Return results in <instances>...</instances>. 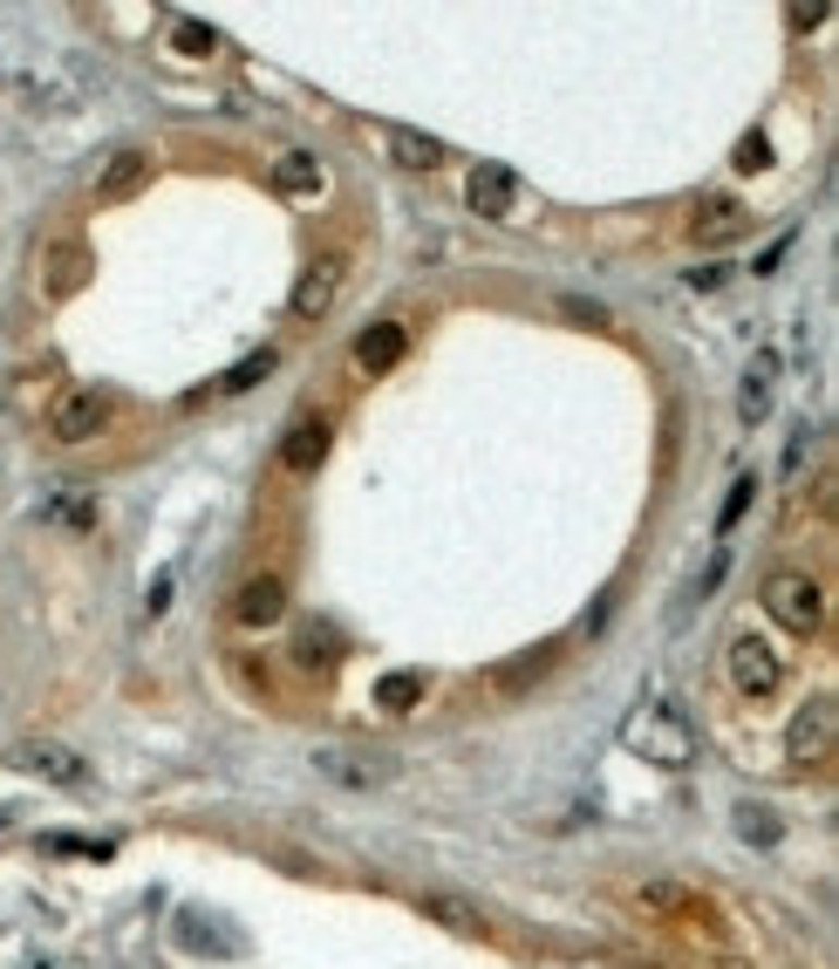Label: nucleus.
I'll return each mask as SVG.
<instances>
[{"label": "nucleus", "mask_w": 839, "mask_h": 969, "mask_svg": "<svg viewBox=\"0 0 839 969\" xmlns=\"http://www.w3.org/2000/svg\"><path fill=\"white\" fill-rule=\"evenodd\" d=\"M757 594H765V615L785 635H819L826 628V588L812 574H799V567H772Z\"/></svg>", "instance_id": "1"}, {"label": "nucleus", "mask_w": 839, "mask_h": 969, "mask_svg": "<svg viewBox=\"0 0 839 969\" xmlns=\"http://www.w3.org/2000/svg\"><path fill=\"white\" fill-rule=\"evenodd\" d=\"M621 745H628L634 758H649V764H669V772H682V764L696 758V731L682 724L669 703H642V710H634V724L621 731Z\"/></svg>", "instance_id": "2"}, {"label": "nucleus", "mask_w": 839, "mask_h": 969, "mask_svg": "<svg viewBox=\"0 0 839 969\" xmlns=\"http://www.w3.org/2000/svg\"><path fill=\"white\" fill-rule=\"evenodd\" d=\"M314 772L328 785H348V793H383V785H396L403 764L390 751H369V745H321L314 751Z\"/></svg>", "instance_id": "3"}, {"label": "nucleus", "mask_w": 839, "mask_h": 969, "mask_svg": "<svg viewBox=\"0 0 839 969\" xmlns=\"http://www.w3.org/2000/svg\"><path fill=\"white\" fill-rule=\"evenodd\" d=\"M116 390H69L55 410H48V430H55L62 444H89V438H103V430L116 424Z\"/></svg>", "instance_id": "4"}, {"label": "nucleus", "mask_w": 839, "mask_h": 969, "mask_svg": "<svg viewBox=\"0 0 839 969\" xmlns=\"http://www.w3.org/2000/svg\"><path fill=\"white\" fill-rule=\"evenodd\" d=\"M342 273H348L342 253H314V260L300 267V280H294V294H287V315L294 321H321L342 300Z\"/></svg>", "instance_id": "5"}, {"label": "nucleus", "mask_w": 839, "mask_h": 969, "mask_svg": "<svg viewBox=\"0 0 839 969\" xmlns=\"http://www.w3.org/2000/svg\"><path fill=\"white\" fill-rule=\"evenodd\" d=\"M832 731H839L832 697H805L792 731H785V758H792V764H826L832 758Z\"/></svg>", "instance_id": "6"}, {"label": "nucleus", "mask_w": 839, "mask_h": 969, "mask_svg": "<svg viewBox=\"0 0 839 969\" xmlns=\"http://www.w3.org/2000/svg\"><path fill=\"white\" fill-rule=\"evenodd\" d=\"M744 233H751V206L744 198H730V192L696 198V212H690V240L696 246H737Z\"/></svg>", "instance_id": "7"}, {"label": "nucleus", "mask_w": 839, "mask_h": 969, "mask_svg": "<svg viewBox=\"0 0 839 969\" xmlns=\"http://www.w3.org/2000/svg\"><path fill=\"white\" fill-rule=\"evenodd\" d=\"M778 676H785L778 649H765L757 635H737V642H730V683L744 697H778Z\"/></svg>", "instance_id": "8"}, {"label": "nucleus", "mask_w": 839, "mask_h": 969, "mask_svg": "<svg viewBox=\"0 0 839 969\" xmlns=\"http://www.w3.org/2000/svg\"><path fill=\"white\" fill-rule=\"evenodd\" d=\"M233 622H239V628H273V622H287V580H280V574H252L246 588L233 594Z\"/></svg>", "instance_id": "9"}, {"label": "nucleus", "mask_w": 839, "mask_h": 969, "mask_svg": "<svg viewBox=\"0 0 839 969\" xmlns=\"http://www.w3.org/2000/svg\"><path fill=\"white\" fill-rule=\"evenodd\" d=\"M8 764L14 772H28V778H48V785H83V758H75L69 745H8Z\"/></svg>", "instance_id": "10"}, {"label": "nucleus", "mask_w": 839, "mask_h": 969, "mask_svg": "<svg viewBox=\"0 0 839 969\" xmlns=\"http://www.w3.org/2000/svg\"><path fill=\"white\" fill-rule=\"evenodd\" d=\"M772 390H778V355L765 348V355H751L744 382H737V424H744V430H757V424L772 417Z\"/></svg>", "instance_id": "11"}, {"label": "nucleus", "mask_w": 839, "mask_h": 969, "mask_svg": "<svg viewBox=\"0 0 839 969\" xmlns=\"http://www.w3.org/2000/svg\"><path fill=\"white\" fill-rule=\"evenodd\" d=\"M328 444H335V424H328V417H300V424L287 430V438H280V465L308 478V471H321Z\"/></svg>", "instance_id": "12"}, {"label": "nucleus", "mask_w": 839, "mask_h": 969, "mask_svg": "<svg viewBox=\"0 0 839 969\" xmlns=\"http://www.w3.org/2000/svg\"><path fill=\"white\" fill-rule=\"evenodd\" d=\"M417 908L430 915V922L457 929V935H485V929H492V915L478 908L471 895H451V887H417Z\"/></svg>", "instance_id": "13"}, {"label": "nucleus", "mask_w": 839, "mask_h": 969, "mask_svg": "<svg viewBox=\"0 0 839 969\" xmlns=\"http://www.w3.org/2000/svg\"><path fill=\"white\" fill-rule=\"evenodd\" d=\"M519 198V177L505 171V164H471V177H465V206L478 212V219H505V206Z\"/></svg>", "instance_id": "14"}, {"label": "nucleus", "mask_w": 839, "mask_h": 969, "mask_svg": "<svg viewBox=\"0 0 839 969\" xmlns=\"http://www.w3.org/2000/svg\"><path fill=\"white\" fill-rule=\"evenodd\" d=\"M403 348H410L403 321H369L362 335H355V369H362V376H383V369L403 363Z\"/></svg>", "instance_id": "15"}, {"label": "nucleus", "mask_w": 839, "mask_h": 969, "mask_svg": "<svg viewBox=\"0 0 839 969\" xmlns=\"http://www.w3.org/2000/svg\"><path fill=\"white\" fill-rule=\"evenodd\" d=\"M390 158H396V164H410V171H437L451 150L430 137V131H410V123H396V131H390Z\"/></svg>", "instance_id": "16"}, {"label": "nucleus", "mask_w": 839, "mask_h": 969, "mask_svg": "<svg viewBox=\"0 0 839 969\" xmlns=\"http://www.w3.org/2000/svg\"><path fill=\"white\" fill-rule=\"evenodd\" d=\"M144 177H150V150H116V158L103 164V177H96V192L116 206V198H131Z\"/></svg>", "instance_id": "17"}, {"label": "nucleus", "mask_w": 839, "mask_h": 969, "mask_svg": "<svg viewBox=\"0 0 839 969\" xmlns=\"http://www.w3.org/2000/svg\"><path fill=\"white\" fill-rule=\"evenodd\" d=\"M423 690H430V676H423V670H396V676L375 683V703H383L390 717H410V710L423 703Z\"/></svg>", "instance_id": "18"}, {"label": "nucleus", "mask_w": 839, "mask_h": 969, "mask_svg": "<svg viewBox=\"0 0 839 969\" xmlns=\"http://www.w3.org/2000/svg\"><path fill=\"white\" fill-rule=\"evenodd\" d=\"M634 901H642L649 915H703V901L682 881H634Z\"/></svg>", "instance_id": "19"}, {"label": "nucleus", "mask_w": 839, "mask_h": 969, "mask_svg": "<svg viewBox=\"0 0 839 969\" xmlns=\"http://www.w3.org/2000/svg\"><path fill=\"white\" fill-rule=\"evenodd\" d=\"M273 185L294 192V198H308V192H321V164L308 158V150H287V158L273 164Z\"/></svg>", "instance_id": "20"}, {"label": "nucleus", "mask_w": 839, "mask_h": 969, "mask_svg": "<svg viewBox=\"0 0 839 969\" xmlns=\"http://www.w3.org/2000/svg\"><path fill=\"white\" fill-rule=\"evenodd\" d=\"M171 41H177V56H192V62H206L212 48H219V35L198 14H171Z\"/></svg>", "instance_id": "21"}, {"label": "nucleus", "mask_w": 839, "mask_h": 969, "mask_svg": "<svg viewBox=\"0 0 839 969\" xmlns=\"http://www.w3.org/2000/svg\"><path fill=\"white\" fill-rule=\"evenodd\" d=\"M335 628H328V622H308V628H300V649H294V662H300V670H328V662H335Z\"/></svg>", "instance_id": "22"}, {"label": "nucleus", "mask_w": 839, "mask_h": 969, "mask_svg": "<svg viewBox=\"0 0 839 969\" xmlns=\"http://www.w3.org/2000/svg\"><path fill=\"white\" fill-rule=\"evenodd\" d=\"M273 369H280V355H273V348H260V355H246V363H239L233 376H219V390H225V396H246V390H260V382H267Z\"/></svg>", "instance_id": "23"}, {"label": "nucleus", "mask_w": 839, "mask_h": 969, "mask_svg": "<svg viewBox=\"0 0 839 969\" xmlns=\"http://www.w3.org/2000/svg\"><path fill=\"white\" fill-rule=\"evenodd\" d=\"M75 280H83V246H55V253H48V294L62 300Z\"/></svg>", "instance_id": "24"}, {"label": "nucleus", "mask_w": 839, "mask_h": 969, "mask_svg": "<svg viewBox=\"0 0 839 969\" xmlns=\"http://www.w3.org/2000/svg\"><path fill=\"white\" fill-rule=\"evenodd\" d=\"M737 833L751 839V847H778V820H772V806H737Z\"/></svg>", "instance_id": "25"}, {"label": "nucleus", "mask_w": 839, "mask_h": 969, "mask_svg": "<svg viewBox=\"0 0 839 969\" xmlns=\"http://www.w3.org/2000/svg\"><path fill=\"white\" fill-rule=\"evenodd\" d=\"M751 499H757V478H737V484H730V499H724V513H717V532H730L737 519H744V505H751Z\"/></svg>", "instance_id": "26"}, {"label": "nucleus", "mask_w": 839, "mask_h": 969, "mask_svg": "<svg viewBox=\"0 0 839 969\" xmlns=\"http://www.w3.org/2000/svg\"><path fill=\"white\" fill-rule=\"evenodd\" d=\"M765 164H772V137L751 131L744 144H737V171H765Z\"/></svg>", "instance_id": "27"}, {"label": "nucleus", "mask_w": 839, "mask_h": 969, "mask_svg": "<svg viewBox=\"0 0 839 969\" xmlns=\"http://www.w3.org/2000/svg\"><path fill=\"white\" fill-rule=\"evenodd\" d=\"M48 519H62V526H89V519H96V505H89V499H55V505H48Z\"/></svg>", "instance_id": "28"}, {"label": "nucleus", "mask_w": 839, "mask_h": 969, "mask_svg": "<svg viewBox=\"0 0 839 969\" xmlns=\"http://www.w3.org/2000/svg\"><path fill=\"white\" fill-rule=\"evenodd\" d=\"M41 847H48V854H96V860H103V854H110V847H103V839H69V833H48V839H41Z\"/></svg>", "instance_id": "29"}, {"label": "nucleus", "mask_w": 839, "mask_h": 969, "mask_svg": "<svg viewBox=\"0 0 839 969\" xmlns=\"http://www.w3.org/2000/svg\"><path fill=\"white\" fill-rule=\"evenodd\" d=\"M832 8H792V28H826Z\"/></svg>", "instance_id": "30"}, {"label": "nucleus", "mask_w": 839, "mask_h": 969, "mask_svg": "<svg viewBox=\"0 0 839 969\" xmlns=\"http://www.w3.org/2000/svg\"><path fill=\"white\" fill-rule=\"evenodd\" d=\"M164 601H171V574L150 580V601H144V608H150V615H164Z\"/></svg>", "instance_id": "31"}, {"label": "nucleus", "mask_w": 839, "mask_h": 969, "mask_svg": "<svg viewBox=\"0 0 839 969\" xmlns=\"http://www.w3.org/2000/svg\"><path fill=\"white\" fill-rule=\"evenodd\" d=\"M559 308H567L573 321H588V328H601V308H594V300H559Z\"/></svg>", "instance_id": "32"}]
</instances>
